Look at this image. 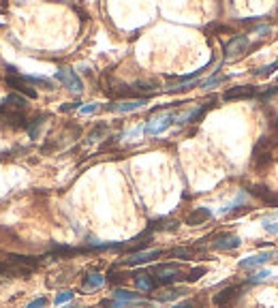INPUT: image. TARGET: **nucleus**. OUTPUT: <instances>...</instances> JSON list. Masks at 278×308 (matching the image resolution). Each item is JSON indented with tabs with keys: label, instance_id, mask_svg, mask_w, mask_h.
Here are the masks:
<instances>
[{
	"label": "nucleus",
	"instance_id": "f257e3e1",
	"mask_svg": "<svg viewBox=\"0 0 278 308\" xmlns=\"http://www.w3.org/2000/svg\"><path fill=\"white\" fill-rule=\"evenodd\" d=\"M152 276L157 285H171L180 278V268L176 263H160V266L152 268Z\"/></svg>",
	"mask_w": 278,
	"mask_h": 308
},
{
	"label": "nucleus",
	"instance_id": "f03ea898",
	"mask_svg": "<svg viewBox=\"0 0 278 308\" xmlns=\"http://www.w3.org/2000/svg\"><path fill=\"white\" fill-rule=\"evenodd\" d=\"M35 272L28 266L22 263H13V261H0V276H9V278H28Z\"/></svg>",
	"mask_w": 278,
	"mask_h": 308
},
{
	"label": "nucleus",
	"instance_id": "7ed1b4c3",
	"mask_svg": "<svg viewBox=\"0 0 278 308\" xmlns=\"http://www.w3.org/2000/svg\"><path fill=\"white\" fill-rule=\"evenodd\" d=\"M56 79L62 81L64 86H67L69 90H73V92H81V90H83L81 79L75 75V71H71V69H60V71H56Z\"/></svg>",
	"mask_w": 278,
	"mask_h": 308
},
{
	"label": "nucleus",
	"instance_id": "20e7f679",
	"mask_svg": "<svg viewBox=\"0 0 278 308\" xmlns=\"http://www.w3.org/2000/svg\"><path fill=\"white\" fill-rule=\"evenodd\" d=\"M178 118V114H165V116H160V118H154L152 122H148L146 124V128L144 131L148 133V135H159V133H163L167 126H171V122Z\"/></svg>",
	"mask_w": 278,
	"mask_h": 308
},
{
	"label": "nucleus",
	"instance_id": "39448f33",
	"mask_svg": "<svg viewBox=\"0 0 278 308\" xmlns=\"http://www.w3.org/2000/svg\"><path fill=\"white\" fill-rule=\"evenodd\" d=\"M246 47H248V38L244 37V35H238V37L231 38L227 45H225V58H227V60H231V58L240 56Z\"/></svg>",
	"mask_w": 278,
	"mask_h": 308
},
{
	"label": "nucleus",
	"instance_id": "423d86ee",
	"mask_svg": "<svg viewBox=\"0 0 278 308\" xmlns=\"http://www.w3.org/2000/svg\"><path fill=\"white\" fill-rule=\"evenodd\" d=\"M212 246H214L216 250H231V248H238V246H240V237L234 235V233H221V235L214 237Z\"/></svg>",
	"mask_w": 278,
	"mask_h": 308
},
{
	"label": "nucleus",
	"instance_id": "0eeeda50",
	"mask_svg": "<svg viewBox=\"0 0 278 308\" xmlns=\"http://www.w3.org/2000/svg\"><path fill=\"white\" fill-rule=\"evenodd\" d=\"M148 99H135V101H122V103H112L107 105L109 112H118V114H126V112H135V109L144 107Z\"/></svg>",
	"mask_w": 278,
	"mask_h": 308
},
{
	"label": "nucleus",
	"instance_id": "6e6552de",
	"mask_svg": "<svg viewBox=\"0 0 278 308\" xmlns=\"http://www.w3.org/2000/svg\"><path fill=\"white\" fill-rule=\"evenodd\" d=\"M6 86H11V88H15L17 92H22V94H26V96H30V99H37V90L30 86L26 79H22V77H9L6 79Z\"/></svg>",
	"mask_w": 278,
	"mask_h": 308
},
{
	"label": "nucleus",
	"instance_id": "1a4fd4ad",
	"mask_svg": "<svg viewBox=\"0 0 278 308\" xmlns=\"http://www.w3.org/2000/svg\"><path fill=\"white\" fill-rule=\"evenodd\" d=\"M163 255V250H144V253H135L131 255L128 259H124L126 266H139V263H148L152 259H157V257Z\"/></svg>",
	"mask_w": 278,
	"mask_h": 308
},
{
	"label": "nucleus",
	"instance_id": "9d476101",
	"mask_svg": "<svg viewBox=\"0 0 278 308\" xmlns=\"http://www.w3.org/2000/svg\"><path fill=\"white\" fill-rule=\"evenodd\" d=\"M257 90L255 88H248V86H238L234 90H227L225 92V101H234V99H250V96H255Z\"/></svg>",
	"mask_w": 278,
	"mask_h": 308
},
{
	"label": "nucleus",
	"instance_id": "9b49d317",
	"mask_svg": "<svg viewBox=\"0 0 278 308\" xmlns=\"http://www.w3.org/2000/svg\"><path fill=\"white\" fill-rule=\"evenodd\" d=\"M210 216H212V212H210L208 208H199V210L191 212V214L186 216V225H191V227H197V225H201V223L208 221Z\"/></svg>",
	"mask_w": 278,
	"mask_h": 308
},
{
	"label": "nucleus",
	"instance_id": "f8f14e48",
	"mask_svg": "<svg viewBox=\"0 0 278 308\" xmlns=\"http://www.w3.org/2000/svg\"><path fill=\"white\" fill-rule=\"evenodd\" d=\"M272 257H274V253H261V255L248 257V259H242V261H240V268H257V266H263V263L270 261Z\"/></svg>",
	"mask_w": 278,
	"mask_h": 308
},
{
	"label": "nucleus",
	"instance_id": "ddd939ff",
	"mask_svg": "<svg viewBox=\"0 0 278 308\" xmlns=\"http://www.w3.org/2000/svg\"><path fill=\"white\" fill-rule=\"evenodd\" d=\"M238 291H240V289L238 287H227V289H223L221 293H216L214 295V304H218V306H225V304H229L231 300L236 298L238 295Z\"/></svg>",
	"mask_w": 278,
	"mask_h": 308
},
{
	"label": "nucleus",
	"instance_id": "4468645a",
	"mask_svg": "<svg viewBox=\"0 0 278 308\" xmlns=\"http://www.w3.org/2000/svg\"><path fill=\"white\" fill-rule=\"evenodd\" d=\"M139 298V293H133V291H126V289H116L114 291V300L116 302H122V304H131V302H135Z\"/></svg>",
	"mask_w": 278,
	"mask_h": 308
},
{
	"label": "nucleus",
	"instance_id": "2eb2a0df",
	"mask_svg": "<svg viewBox=\"0 0 278 308\" xmlns=\"http://www.w3.org/2000/svg\"><path fill=\"white\" fill-rule=\"evenodd\" d=\"M135 282H137L139 289H144V291H152L154 287H157V282L150 274H135Z\"/></svg>",
	"mask_w": 278,
	"mask_h": 308
},
{
	"label": "nucleus",
	"instance_id": "dca6fc26",
	"mask_svg": "<svg viewBox=\"0 0 278 308\" xmlns=\"http://www.w3.org/2000/svg\"><path fill=\"white\" fill-rule=\"evenodd\" d=\"M103 282H105V278H103L101 274L92 272V274H88L86 278H83V289H99Z\"/></svg>",
	"mask_w": 278,
	"mask_h": 308
},
{
	"label": "nucleus",
	"instance_id": "f3484780",
	"mask_svg": "<svg viewBox=\"0 0 278 308\" xmlns=\"http://www.w3.org/2000/svg\"><path fill=\"white\" fill-rule=\"evenodd\" d=\"M4 103H9L11 107L17 109V112H24V109H26V99H22L19 94H9V96L4 99Z\"/></svg>",
	"mask_w": 278,
	"mask_h": 308
},
{
	"label": "nucleus",
	"instance_id": "a211bd4d",
	"mask_svg": "<svg viewBox=\"0 0 278 308\" xmlns=\"http://www.w3.org/2000/svg\"><path fill=\"white\" fill-rule=\"evenodd\" d=\"M186 291L184 289H167V291H163L159 295V300L160 302H169V300H176V298H180V295H184Z\"/></svg>",
	"mask_w": 278,
	"mask_h": 308
},
{
	"label": "nucleus",
	"instance_id": "6ab92c4d",
	"mask_svg": "<svg viewBox=\"0 0 278 308\" xmlns=\"http://www.w3.org/2000/svg\"><path fill=\"white\" fill-rule=\"evenodd\" d=\"M263 227H266V231H270V233H278V218L274 214L266 216L263 218Z\"/></svg>",
	"mask_w": 278,
	"mask_h": 308
},
{
	"label": "nucleus",
	"instance_id": "aec40b11",
	"mask_svg": "<svg viewBox=\"0 0 278 308\" xmlns=\"http://www.w3.org/2000/svg\"><path fill=\"white\" fill-rule=\"evenodd\" d=\"M105 133H107V124H99V126H94L92 131H90V135H88V141H96V139H101Z\"/></svg>",
	"mask_w": 278,
	"mask_h": 308
},
{
	"label": "nucleus",
	"instance_id": "412c9836",
	"mask_svg": "<svg viewBox=\"0 0 278 308\" xmlns=\"http://www.w3.org/2000/svg\"><path fill=\"white\" fill-rule=\"evenodd\" d=\"M203 274H205V268H195V270H191V272H189V276H186V280H189V282H195V280L201 278Z\"/></svg>",
	"mask_w": 278,
	"mask_h": 308
},
{
	"label": "nucleus",
	"instance_id": "4be33fe9",
	"mask_svg": "<svg viewBox=\"0 0 278 308\" xmlns=\"http://www.w3.org/2000/svg\"><path fill=\"white\" fill-rule=\"evenodd\" d=\"M41 124H43V118H37L35 122H32V126H28V133H30L32 139L39 137V128H41Z\"/></svg>",
	"mask_w": 278,
	"mask_h": 308
},
{
	"label": "nucleus",
	"instance_id": "5701e85b",
	"mask_svg": "<svg viewBox=\"0 0 278 308\" xmlns=\"http://www.w3.org/2000/svg\"><path fill=\"white\" fill-rule=\"evenodd\" d=\"M171 257H178V259H189V257H191V250H189V248H182V246H180V248H173V250H171Z\"/></svg>",
	"mask_w": 278,
	"mask_h": 308
},
{
	"label": "nucleus",
	"instance_id": "b1692460",
	"mask_svg": "<svg viewBox=\"0 0 278 308\" xmlns=\"http://www.w3.org/2000/svg\"><path fill=\"white\" fill-rule=\"evenodd\" d=\"M69 300H73V291H62V293H58V295H56V306L64 304V302H69Z\"/></svg>",
	"mask_w": 278,
	"mask_h": 308
},
{
	"label": "nucleus",
	"instance_id": "393cba45",
	"mask_svg": "<svg viewBox=\"0 0 278 308\" xmlns=\"http://www.w3.org/2000/svg\"><path fill=\"white\" fill-rule=\"evenodd\" d=\"M225 79H227V77H225V75H218V73H216L214 77H210L208 81H203L201 86H203V88H210V86H214V83H221V81H225Z\"/></svg>",
	"mask_w": 278,
	"mask_h": 308
},
{
	"label": "nucleus",
	"instance_id": "a878e982",
	"mask_svg": "<svg viewBox=\"0 0 278 308\" xmlns=\"http://www.w3.org/2000/svg\"><path fill=\"white\" fill-rule=\"evenodd\" d=\"M270 276V272H266V270H261V272H255V274H250V282H261V280H266Z\"/></svg>",
	"mask_w": 278,
	"mask_h": 308
},
{
	"label": "nucleus",
	"instance_id": "bb28decb",
	"mask_svg": "<svg viewBox=\"0 0 278 308\" xmlns=\"http://www.w3.org/2000/svg\"><path fill=\"white\" fill-rule=\"evenodd\" d=\"M244 201H246V192L242 191V192H240V197H238V199H236V201L231 203V205H227V208H225V212H227V210H234V208H238V205H242Z\"/></svg>",
	"mask_w": 278,
	"mask_h": 308
},
{
	"label": "nucleus",
	"instance_id": "cd10ccee",
	"mask_svg": "<svg viewBox=\"0 0 278 308\" xmlns=\"http://www.w3.org/2000/svg\"><path fill=\"white\" fill-rule=\"evenodd\" d=\"M45 304H47V300H45V298H39V300H35V302H30L28 308H45Z\"/></svg>",
	"mask_w": 278,
	"mask_h": 308
},
{
	"label": "nucleus",
	"instance_id": "c85d7f7f",
	"mask_svg": "<svg viewBox=\"0 0 278 308\" xmlns=\"http://www.w3.org/2000/svg\"><path fill=\"white\" fill-rule=\"evenodd\" d=\"M274 69H278V62H274V64H270V67H263V69L259 71V73H261V75H270V73H272V71H274Z\"/></svg>",
	"mask_w": 278,
	"mask_h": 308
},
{
	"label": "nucleus",
	"instance_id": "c756f323",
	"mask_svg": "<svg viewBox=\"0 0 278 308\" xmlns=\"http://www.w3.org/2000/svg\"><path fill=\"white\" fill-rule=\"evenodd\" d=\"M276 94V86H272V88H270V90H266V92H261L259 96H261V99L263 101H266V99H270V96H274Z\"/></svg>",
	"mask_w": 278,
	"mask_h": 308
},
{
	"label": "nucleus",
	"instance_id": "7c9ffc66",
	"mask_svg": "<svg viewBox=\"0 0 278 308\" xmlns=\"http://www.w3.org/2000/svg\"><path fill=\"white\" fill-rule=\"evenodd\" d=\"M124 278V274H118V272H109V280L112 282H118V280H122Z\"/></svg>",
	"mask_w": 278,
	"mask_h": 308
},
{
	"label": "nucleus",
	"instance_id": "2f4dec72",
	"mask_svg": "<svg viewBox=\"0 0 278 308\" xmlns=\"http://www.w3.org/2000/svg\"><path fill=\"white\" fill-rule=\"evenodd\" d=\"M96 103H92V105H86V107H81V114H92V112H96Z\"/></svg>",
	"mask_w": 278,
	"mask_h": 308
},
{
	"label": "nucleus",
	"instance_id": "473e14b6",
	"mask_svg": "<svg viewBox=\"0 0 278 308\" xmlns=\"http://www.w3.org/2000/svg\"><path fill=\"white\" fill-rule=\"evenodd\" d=\"M257 32H259V35H268L270 28H268V26H259V28H257Z\"/></svg>",
	"mask_w": 278,
	"mask_h": 308
},
{
	"label": "nucleus",
	"instance_id": "72a5a7b5",
	"mask_svg": "<svg viewBox=\"0 0 278 308\" xmlns=\"http://www.w3.org/2000/svg\"><path fill=\"white\" fill-rule=\"evenodd\" d=\"M173 308H193V304H191V302H186V304H176Z\"/></svg>",
	"mask_w": 278,
	"mask_h": 308
}]
</instances>
